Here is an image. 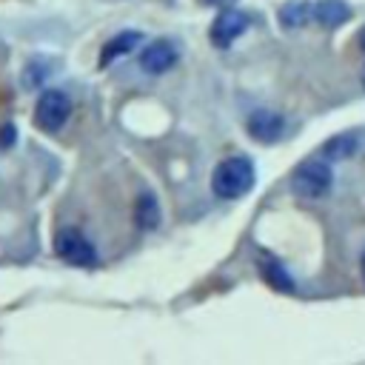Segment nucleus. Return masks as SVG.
<instances>
[{"mask_svg": "<svg viewBox=\"0 0 365 365\" xmlns=\"http://www.w3.org/2000/svg\"><path fill=\"white\" fill-rule=\"evenodd\" d=\"M257 171L248 157H228L211 174V188L220 200H240L254 188Z\"/></svg>", "mask_w": 365, "mask_h": 365, "instance_id": "f257e3e1", "label": "nucleus"}, {"mask_svg": "<svg viewBox=\"0 0 365 365\" xmlns=\"http://www.w3.org/2000/svg\"><path fill=\"white\" fill-rule=\"evenodd\" d=\"M331 182H334L331 165L322 163V160H308V163L297 165L294 174H291V191L299 200H319V197H325L331 191Z\"/></svg>", "mask_w": 365, "mask_h": 365, "instance_id": "f03ea898", "label": "nucleus"}, {"mask_svg": "<svg viewBox=\"0 0 365 365\" xmlns=\"http://www.w3.org/2000/svg\"><path fill=\"white\" fill-rule=\"evenodd\" d=\"M54 251H57V257L66 259L68 265L88 268V265L97 262V251H94L91 240H88L80 228H74V225H66V228L57 231V237H54Z\"/></svg>", "mask_w": 365, "mask_h": 365, "instance_id": "7ed1b4c3", "label": "nucleus"}, {"mask_svg": "<svg viewBox=\"0 0 365 365\" xmlns=\"http://www.w3.org/2000/svg\"><path fill=\"white\" fill-rule=\"evenodd\" d=\"M68 114H71V100H68L66 91H60V88H46V91L37 97L34 120H37V125H40L43 131H51V134L60 131V128L66 125Z\"/></svg>", "mask_w": 365, "mask_h": 365, "instance_id": "20e7f679", "label": "nucleus"}, {"mask_svg": "<svg viewBox=\"0 0 365 365\" xmlns=\"http://www.w3.org/2000/svg\"><path fill=\"white\" fill-rule=\"evenodd\" d=\"M245 29H248V14H242V11H237V9H225V11L217 14V20L211 23L208 37H211V43H214L217 48H228Z\"/></svg>", "mask_w": 365, "mask_h": 365, "instance_id": "39448f33", "label": "nucleus"}, {"mask_svg": "<svg viewBox=\"0 0 365 365\" xmlns=\"http://www.w3.org/2000/svg\"><path fill=\"white\" fill-rule=\"evenodd\" d=\"M177 57H180L177 43L160 37V40L148 43V46L140 51V68L148 71V74H163V71H168V68L177 63Z\"/></svg>", "mask_w": 365, "mask_h": 365, "instance_id": "423d86ee", "label": "nucleus"}, {"mask_svg": "<svg viewBox=\"0 0 365 365\" xmlns=\"http://www.w3.org/2000/svg\"><path fill=\"white\" fill-rule=\"evenodd\" d=\"M282 131H285V120L277 111L259 108V111H254L248 117V134L254 140H259V143H277L282 137Z\"/></svg>", "mask_w": 365, "mask_h": 365, "instance_id": "0eeeda50", "label": "nucleus"}, {"mask_svg": "<svg viewBox=\"0 0 365 365\" xmlns=\"http://www.w3.org/2000/svg\"><path fill=\"white\" fill-rule=\"evenodd\" d=\"M351 17V6L345 0H317L314 3V20L325 29H336Z\"/></svg>", "mask_w": 365, "mask_h": 365, "instance_id": "6e6552de", "label": "nucleus"}, {"mask_svg": "<svg viewBox=\"0 0 365 365\" xmlns=\"http://www.w3.org/2000/svg\"><path fill=\"white\" fill-rule=\"evenodd\" d=\"M140 43H143V34H140V31H123V34L111 37V40L103 46V51H100V66H108L111 60L128 54V51H131L134 46H140Z\"/></svg>", "mask_w": 365, "mask_h": 365, "instance_id": "1a4fd4ad", "label": "nucleus"}, {"mask_svg": "<svg viewBox=\"0 0 365 365\" xmlns=\"http://www.w3.org/2000/svg\"><path fill=\"white\" fill-rule=\"evenodd\" d=\"M308 20H314V3L308 0H291L279 9V23L282 29H299Z\"/></svg>", "mask_w": 365, "mask_h": 365, "instance_id": "9d476101", "label": "nucleus"}, {"mask_svg": "<svg viewBox=\"0 0 365 365\" xmlns=\"http://www.w3.org/2000/svg\"><path fill=\"white\" fill-rule=\"evenodd\" d=\"M259 271H262V279H265L274 291H285V294L294 291V279H291V274H288L277 259H262V262H259Z\"/></svg>", "mask_w": 365, "mask_h": 365, "instance_id": "9b49d317", "label": "nucleus"}, {"mask_svg": "<svg viewBox=\"0 0 365 365\" xmlns=\"http://www.w3.org/2000/svg\"><path fill=\"white\" fill-rule=\"evenodd\" d=\"M134 220L145 231L157 228V222H160V205H157V197L154 194H140V200L134 205Z\"/></svg>", "mask_w": 365, "mask_h": 365, "instance_id": "f8f14e48", "label": "nucleus"}, {"mask_svg": "<svg viewBox=\"0 0 365 365\" xmlns=\"http://www.w3.org/2000/svg\"><path fill=\"white\" fill-rule=\"evenodd\" d=\"M356 137H351V134H342V137H334L331 143H325L322 145V154H328L331 160H345V157H351L354 151H356Z\"/></svg>", "mask_w": 365, "mask_h": 365, "instance_id": "ddd939ff", "label": "nucleus"}, {"mask_svg": "<svg viewBox=\"0 0 365 365\" xmlns=\"http://www.w3.org/2000/svg\"><path fill=\"white\" fill-rule=\"evenodd\" d=\"M9 143H14V125H3L0 128V148H6Z\"/></svg>", "mask_w": 365, "mask_h": 365, "instance_id": "4468645a", "label": "nucleus"}, {"mask_svg": "<svg viewBox=\"0 0 365 365\" xmlns=\"http://www.w3.org/2000/svg\"><path fill=\"white\" fill-rule=\"evenodd\" d=\"M359 46H362V51H365V29L359 31Z\"/></svg>", "mask_w": 365, "mask_h": 365, "instance_id": "2eb2a0df", "label": "nucleus"}, {"mask_svg": "<svg viewBox=\"0 0 365 365\" xmlns=\"http://www.w3.org/2000/svg\"><path fill=\"white\" fill-rule=\"evenodd\" d=\"M362 277H365V254H362Z\"/></svg>", "mask_w": 365, "mask_h": 365, "instance_id": "dca6fc26", "label": "nucleus"}, {"mask_svg": "<svg viewBox=\"0 0 365 365\" xmlns=\"http://www.w3.org/2000/svg\"><path fill=\"white\" fill-rule=\"evenodd\" d=\"M362 83H365V77H362Z\"/></svg>", "mask_w": 365, "mask_h": 365, "instance_id": "f3484780", "label": "nucleus"}]
</instances>
